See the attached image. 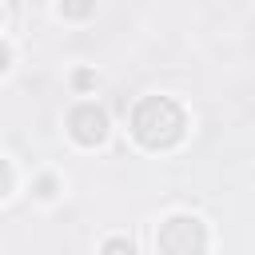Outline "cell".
I'll return each mask as SVG.
<instances>
[{
	"label": "cell",
	"instance_id": "6da1fadb",
	"mask_svg": "<svg viewBox=\"0 0 255 255\" xmlns=\"http://www.w3.org/2000/svg\"><path fill=\"white\" fill-rule=\"evenodd\" d=\"M183 131H187V112L171 96H143L131 108V135H135V143H143L151 151L175 147L183 139Z\"/></svg>",
	"mask_w": 255,
	"mask_h": 255
},
{
	"label": "cell",
	"instance_id": "7a4b0ae2",
	"mask_svg": "<svg viewBox=\"0 0 255 255\" xmlns=\"http://www.w3.org/2000/svg\"><path fill=\"white\" fill-rule=\"evenodd\" d=\"M159 255H203L207 251V227L195 215H167L155 231Z\"/></svg>",
	"mask_w": 255,
	"mask_h": 255
},
{
	"label": "cell",
	"instance_id": "3957f363",
	"mask_svg": "<svg viewBox=\"0 0 255 255\" xmlns=\"http://www.w3.org/2000/svg\"><path fill=\"white\" fill-rule=\"evenodd\" d=\"M68 135L80 147H100L108 139V112L96 104H76L68 116Z\"/></svg>",
	"mask_w": 255,
	"mask_h": 255
},
{
	"label": "cell",
	"instance_id": "277c9868",
	"mask_svg": "<svg viewBox=\"0 0 255 255\" xmlns=\"http://www.w3.org/2000/svg\"><path fill=\"white\" fill-rule=\"evenodd\" d=\"M96 12V0H60V16L64 20H88Z\"/></svg>",
	"mask_w": 255,
	"mask_h": 255
},
{
	"label": "cell",
	"instance_id": "5b68a950",
	"mask_svg": "<svg viewBox=\"0 0 255 255\" xmlns=\"http://www.w3.org/2000/svg\"><path fill=\"white\" fill-rule=\"evenodd\" d=\"M100 255H135V247H131V239H124V235H112V239L100 247Z\"/></svg>",
	"mask_w": 255,
	"mask_h": 255
},
{
	"label": "cell",
	"instance_id": "8992f818",
	"mask_svg": "<svg viewBox=\"0 0 255 255\" xmlns=\"http://www.w3.org/2000/svg\"><path fill=\"white\" fill-rule=\"evenodd\" d=\"M8 191H12V163L0 155V199H8Z\"/></svg>",
	"mask_w": 255,
	"mask_h": 255
},
{
	"label": "cell",
	"instance_id": "52a82bcc",
	"mask_svg": "<svg viewBox=\"0 0 255 255\" xmlns=\"http://www.w3.org/2000/svg\"><path fill=\"white\" fill-rule=\"evenodd\" d=\"M36 191H40L44 199H52V195H56V179H52V175H44V179L36 183Z\"/></svg>",
	"mask_w": 255,
	"mask_h": 255
},
{
	"label": "cell",
	"instance_id": "ba28073f",
	"mask_svg": "<svg viewBox=\"0 0 255 255\" xmlns=\"http://www.w3.org/2000/svg\"><path fill=\"white\" fill-rule=\"evenodd\" d=\"M8 64H12V52H8V44H4V40H0V76H4V72H8Z\"/></svg>",
	"mask_w": 255,
	"mask_h": 255
}]
</instances>
